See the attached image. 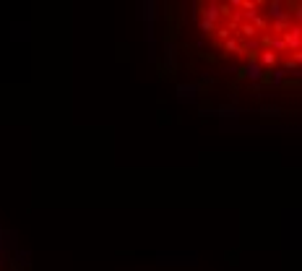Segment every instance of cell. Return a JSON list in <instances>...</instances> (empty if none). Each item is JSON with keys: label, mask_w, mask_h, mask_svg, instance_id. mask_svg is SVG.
I'll return each instance as SVG.
<instances>
[{"label": "cell", "mask_w": 302, "mask_h": 271, "mask_svg": "<svg viewBox=\"0 0 302 271\" xmlns=\"http://www.w3.org/2000/svg\"><path fill=\"white\" fill-rule=\"evenodd\" d=\"M300 37H302V29L297 24H292L289 29L281 34V42H284L287 52H300Z\"/></svg>", "instance_id": "obj_1"}, {"label": "cell", "mask_w": 302, "mask_h": 271, "mask_svg": "<svg viewBox=\"0 0 302 271\" xmlns=\"http://www.w3.org/2000/svg\"><path fill=\"white\" fill-rule=\"evenodd\" d=\"M266 21H279V19H284V16H289L287 11V5L281 3V0H271V3H266Z\"/></svg>", "instance_id": "obj_2"}, {"label": "cell", "mask_w": 302, "mask_h": 271, "mask_svg": "<svg viewBox=\"0 0 302 271\" xmlns=\"http://www.w3.org/2000/svg\"><path fill=\"white\" fill-rule=\"evenodd\" d=\"M292 26V13L284 16V19H279V21H268V29H271V37H281L287 29Z\"/></svg>", "instance_id": "obj_3"}, {"label": "cell", "mask_w": 302, "mask_h": 271, "mask_svg": "<svg viewBox=\"0 0 302 271\" xmlns=\"http://www.w3.org/2000/svg\"><path fill=\"white\" fill-rule=\"evenodd\" d=\"M201 8H203V11H201V13H203V21H208V24H216L219 16H222V13H219V3H206Z\"/></svg>", "instance_id": "obj_4"}, {"label": "cell", "mask_w": 302, "mask_h": 271, "mask_svg": "<svg viewBox=\"0 0 302 271\" xmlns=\"http://www.w3.org/2000/svg\"><path fill=\"white\" fill-rule=\"evenodd\" d=\"M237 34H240V37H245V39H258V32H255L248 21H242V24H240V29H237Z\"/></svg>", "instance_id": "obj_5"}, {"label": "cell", "mask_w": 302, "mask_h": 271, "mask_svg": "<svg viewBox=\"0 0 302 271\" xmlns=\"http://www.w3.org/2000/svg\"><path fill=\"white\" fill-rule=\"evenodd\" d=\"M284 81H287V73H284V70H281V68H273L271 70V86H284Z\"/></svg>", "instance_id": "obj_6"}, {"label": "cell", "mask_w": 302, "mask_h": 271, "mask_svg": "<svg viewBox=\"0 0 302 271\" xmlns=\"http://www.w3.org/2000/svg\"><path fill=\"white\" fill-rule=\"evenodd\" d=\"M268 50L273 52V55H284L287 52V47H284V42H281V37H271V44H268Z\"/></svg>", "instance_id": "obj_7"}, {"label": "cell", "mask_w": 302, "mask_h": 271, "mask_svg": "<svg viewBox=\"0 0 302 271\" xmlns=\"http://www.w3.org/2000/svg\"><path fill=\"white\" fill-rule=\"evenodd\" d=\"M222 47H224L227 55H230V52H235V55H237V52H240V42H237L235 37H230V39H227V42L222 44Z\"/></svg>", "instance_id": "obj_8"}, {"label": "cell", "mask_w": 302, "mask_h": 271, "mask_svg": "<svg viewBox=\"0 0 302 271\" xmlns=\"http://www.w3.org/2000/svg\"><path fill=\"white\" fill-rule=\"evenodd\" d=\"M177 92H180V97H193V94L198 92V86H196V84H180Z\"/></svg>", "instance_id": "obj_9"}, {"label": "cell", "mask_w": 302, "mask_h": 271, "mask_svg": "<svg viewBox=\"0 0 302 271\" xmlns=\"http://www.w3.org/2000/svg\"><path fill=\"white\" fill-rule=\"evenodd\" d=\"M219 117H237L240 112H237V107H219Z\"/></svg>", "instance_id": "obj_10"}, {"label": "cell", "mask_w": 302, "mask_h": 271, "mask_svg": "<svg viewBox=\"0 0 302 271\" xmlns=\"http://www.w3.org/2000/svg\"><path fill=\"white\" fill-rule=\"evenodd\" d=\"M201 32H203L206 37H208V34H214V32H216V24H208V21L201 19Z\"/></svg>", "instance_id": "obj_11"}, {"label": "cell", "mask_w": 302, "mask_h": 271, "mask_svg": "<svg viewBox=\"0 0 302 271\" xmlns=\"http://www.w3.org/2000/svg\"><path fill=\"white\" fill-rule=\"evenodd\" d=\"M261 112L266 115V117H279V115H281V110H279V107H263Z\"/></svg>", "instance_id": "obj_12"}, {"label": "cell", "mask_w": 302, "mask_h": 271, "mask_svg": "<svg viewBox=\"0 0 302 271\" xmlns=\"http://www.w3.org/2000/svg\"><path fill=\"white\" fill-rule=\"evenodd\" d=\"M214 34H219V39H224V42H227V39L232 37V34L227 32V26H216V32H214Z\"/></svg>", "instance_id": "obj_13"}, {"label": "cell", "mask_w": 302, "mask_h": 271, "mask_svg": "<svg viewBox=\"0 0 302 271\" xmlns=\"http://www.w3.org/2000/svg\"><path fill=\"white\" fill-rule=\"evenodd\" d=\"M250 89H253L255 94H261V92H263V86H261V84H250Z\"/></svg>", "instance_id": "obj_14"}]
</instances>
